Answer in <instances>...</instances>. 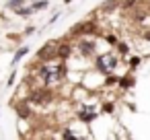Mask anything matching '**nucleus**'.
I'll use <instances>...</instances> for the list:
<instances>
[{"mask_svg":"<svg viewBox=\"0 0 150 140\" xmlns=\"http://www.w3.org/2000/svg\"><path fill=\"white\" fill-rule=\"evenodd\" d=\"M45 4H47V2H37V4H33L31 9H41V6H45Z\"/></svg>","mask_w":150,"mask_h":140,"instance_id":"f8f14e48","label":"nucleus"},{"mask_svg":"<svg viewBox=\"0 0 150 140\" xmlns=\"http://www.w3.org/2000/svg\"><path fill=\"white\" fill-rule=\"evenodd\" d=\"M54 99V91L52 89H35L31 93V101L37 103V105H45Z\"/></svg>","mask_w":150,"mask_h":140,"instance_id":"f03ea898","label":"nucleus"},{"mask_svg":"<svg viewBox=\"0 0 150 140\" xmlns=\"http://www.w3.org/2000/svg\"><path fill=\"white\" fill-rule=\"evenodd\" d=\"M97 29H95V25L93 23H84V25H76V29H74V33H95Z\"/></svg>","mask_w":150,"mask_h":140,"instance_id":"39448f33","label":"nucleus"},{"mask_svg":"<svg viewBox=\"0 0 150 140\" xmlns=\"http://www.w3.org/2000/svg\"><path fill=\"white\" fill-rule=\"evenodd\" d=\"M78 50H80V54L91 56V54H95V43H91V41H80V43H78Z\"/></svg>","mask_w":150,"mask_h":140,"instance_id":"20e7f679","label":"nucleus"},{"mask_svg":"<svg viewBox=\"0 0 150 140\" xmlns=\"http://www.w3.org/2000/svg\"><path fill=\"white\" fill-rule=\"evenodd\" d=\"M70 52H72L70 43H64V45H60V48H58V56H60V58H68V56H70Z\"/></svg>","mask_w":150,"mask_h":140,"instance_id":"423d86ee","label":"nucleus"},{"mask_svg":"<svg viewBox=\"0 0 150 140\" xmlns=\"http://www.w3.org/2000/svg\"><path fill=\"white\" fill-rule=\"evenodd\" d=\"M129 82H132V80H127V78H121V87H127Z\"/></svg>","mask_w":150,"mask_h":140,"instance_id":"ddd939ff","label":"nucleus"},{"mask_svg":"<svg viewBox=\"0 0 150 140\" xmlns=\"http://www.w3.org/2000/svg\"><path fill=\"white\" fill-rule=\"evenodd\" d=\"M125 4H134V0H125Z\"/></svg>","mask_w":150,"mask_h":140,"instance_id":"4468645a","label":"nucleus"},{"mask_svg":"<svg viewBox=\"0 0 150 140\" xmlns=\"http://www.w3.org/2000/svg\"><path fill=\"white\" fill-rule=\"evenodd\" d=\"M17 109H19V113H21L23 117H29V115H31V111H27V107H23V105H21V107H17Z\"/></svg>","mask_w":150,"mask_h":140,"instance_id":"6e6552de","label":"nucleus"},{"mask_svg":"<svg viewBox=\"0 0 150 140\" xmlns=\"http://www.w3.org/2000/svg\"><path fill=\"white\" fill-rule=\"evenodd\" d=\"M113 66H115V58H111V56H103L101 60H97V68L103 72H109V68H113Z\"/></svg>","mask_w":150,"mask_h":140,"instance_id":"7ed1b4c3","label":"nucleus"},{"mask_svg":"<svg viewBox=\"0 0 150 140\" xmlns=\"http://www.w3.org/2000/svg\"><path fill=\"white\" fill-rule=\"evenodd\" d=\"M25 54H27V48H21V50L17 52V56H15V60H21V58H23Z\"/></svg>","mask_w":150,"mask_h":140,"instance_id":"1a4fd4ad","label":"nucleus"},{"mask_svg":"<svg viewBox=\"0 0 150 140\" xmlns=\"http://www.w3.org/2000/svg\"><path fill=\"white\" fill-rule=\"evenodd\" d=\"M107 41H109L111 45H117V37H115V35H109V37H107Z\"/></svg>","mask_w":150,"mask_h":140,"instance_id":"9d476101","label":"nucleus"},{"mask_svg":"<svg viewBox=\"0 0 150 140\" xmlns=\"http://www.w3.org/2000/svg\"><path fill=\"white\" fill-rule=\"evenodd\" d=\"M64 74H66V68H64L62 62H47V64H43V66L39 68V76H41V80H43L45 85H56V82H60V80L64 78Z\"/></svg>","mask_w":150,"mask_h":140,"instance_id":"f257e3e1","label":"nucleus"},{"mask_svg":"<svg viewBox=\"0 0 150 140\" xmlns=\"http://www.w3.org/2000/svg\"><path fill=\"white\" fill-rule=\"evenodd\" d=\"M66 2H70V0H66Z\"/></svg>","mask_w":150,"mask_h":140,"instance_id":"2eb2a0df","label":"nucleus"},{"mask_svg":"<svg viewBox=\"0 0 150 140\" xmlns=\"http://www.w3.org/2000/svg\"><path fill=\"white\" fill-rule=\"evenodd\" d=\"M45 56H47V58L54 56V45H47V48H43V50L39 52V58H45Z\"/></svg>","mask_w":150,"mask_h":140,"instance_id":"0eeeda50","label":"nucleus"},{"mask_svg":"<svg viewBox=\"0 0 150 140\" xmlns=\"http://www.w3.org/2000/svg\"><path fill=\"white\" fill-rule=\"evenodd\" d=\"M21 4V0H11V2H8V6H19Z\"/></svg>","mask_w":150,"mask_h":140,"instance_id":"9b49d317","label":"nucleus"}]
</instances>
